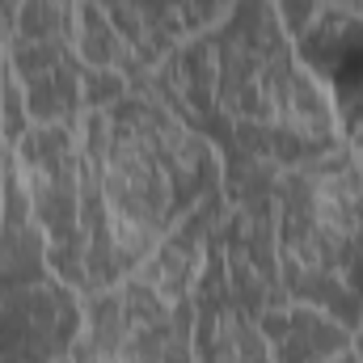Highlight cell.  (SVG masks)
Listing matches in <instances>:
<instances>
[{"label": "cell", "mask_w": 363, "mask_h": 363, "mask_svg": "<svg viewBox=\"0 0 363 363\" xmlns=\"http://www.w3.org/2000/svg\"><path fill=\"white\" fill-rule=\"evenodd\" d=\"M274 258L283 300L363 325V169L351 144L274 178Z\"/></svg>", "instance_id": "3"}, {"label": "cell", "mask_w": 363, "mask_h": 363, "mask_svg": "<svg viewBox=\"0 0 363 363\" xmlns=\"http://www.w3.org/2000/svg\"><path fill=\"white\" fill-rule=\"evenodd\" d=\"M81 148L127 274L224 186L216 148L148 85L85 110Z\"/></svg>", "instance_id": "2"}, {"label": "cell", "mask_w": 363, "mask_h": 363, "mask_svg": "<svg viewBox=\"0 0 363 363\" xmlns=\"http://www.w3.org/2000/svg\"><path fill=\"white\" fill-rule=\"evenodd\" d=\"M220 216H224V190L211 194L203 207H194L131 274L144 279L148 287H157L165 300H190V287L203 271V258H207V245H211Z\"/></svg>", "instance_id": "11"}, {"label": "cell", "mask_w": 363, "mask_h": 363, "mask_svg": "<svg viewBox=\"0 0 363 363\" xmlns=\"http://www.w3.org/2000/svg\"><path fill=\"white\" fill-rule=\"evenodd\" d=\"M190 308H194V363H274L258 330V317H250L228 296L211 258H203V271L190 287Z\"/></svg>", "instance_id": "10"}, {"label": "cell", "mask_w": 363, "mask_h": 363, "mask_svg": "<svg viewBox=\"0 0 363 363\" xmlns=\"http://www.w3.org/2000/svg\"><path fill=\"white\" fill-rule=\"evenodd\" d=\"M279 17L287 30L304 26L313 13H351V17H363V0H274Z\"/></svg>", "instance_id": "13"}, {"label": "cell", "mask_w": 363, "mask_h": 363, "mask_svg": "<svg viewBox=\"0 0 363 363\" xmlns=\"http://www.w3.org/2000/svg\"><path fill=\"white\" fill-rule=\"evenodd\" d=\"M93 4L123 43L140 55L144 68H157L182 43L216 26L237 0H85Z\"/></svg>", "instance_id": "9"}, {"label": "cell", "mask_w": 363, "mask_h": 363, "mask_svg": "<svg viewBox=\"0 0 363 363\" xmlns=\"http://www.w3.org/2000/svg\"><path fill=\"white\" fill-rule=\"evenodd\" d=\"M13 4H17V0H13Z\"/></svg>", "instance_id": "18"}, {"label": "cell", "mask_w": 363, "mask_h": 363, "mask_svg": "<svg viewBox=\"0 0 363 363\" xmlns=\"http://www.w3.org/2000/svg\"><path fill=\"white\" fill-rule=\"evenodd\" d=\"M258 330L267 338V351L274 363H330L334 355L351 351L355 334L334 321L330 313L321 308H308V304H274L258 317Z\"/></svg>", "instance_id": "12"}, {"label": "cell", "mask_w": 363, "mask_h": 363, "mask_svg": "<svg viewBox=\"0 0 363 363\" xmlns=\"http://www.w3.org/2000/svg\"><path fill=\"white\" fill-rule=\"evenodd\" d=\"M330 363H363V359L355 355V347H351V351H342V355H334Z\"/></svg>", "instance_id": "15"}, {"label": "cell", "mask_w": 363, "mask_h": 363, "mask_svg": "<svg viewBox=\"0 0 363 363\" xmlns=\"http://www.w3.org/2000/svg\"><path fill=\"white\" fill-rule=\"evenodd\" d=\"M85 321V296L47 262L13 157L0 165V363H64Z\"/></svg>", "instance_id": "4"}, {"label": "cell", "mask_w": 363, "mask_h": 363, "mask_svg": "<svg viewBox=\"0 0 363 363\" xmlns=\"http://www.w3.org/2000/svg\"><path fill=\"white\" fill-rule=\"evenodd\" d=\"M304 68L325 89L342 135L363 131V17L313 13L304 26L287 30Z\"/></svg>", "instance_id": "8"}, {"label": "cell", "mask_w": 363, "mask_h": 363, "mask_svg": "<svg viewBox=\"0 0 363 363\" xmlns=\"http://www.w3.org/2000/svg\"><path fill=\"white\" fill-rule=\"evenodd\" d=\"M148 89L216 148L224 199L271 190L283 169L347 144L274 0H237L152 68Z\"/></svg>", "instance_id": "1"}, {"label": "cell", "mask_w": 363, "mask_h": 363, "mask_svg": "<svg viewBox=\"0 0 363 363\" xmlns=\"http://www.w3.org/2000/svg\"><path fill=\"white\" fill-rule=\"evenodd\" d=\"M9 21H13V0H0V72H4V34H9ZM0 152L4 148V131H0Z\"/></svg>", "instance_id": "14"}, {"label": "cell", "mask_w": 363, "mask_h": 363, "mask_svg": "<svg viewBox=\"0 0 363 363\" xmlns=\"http://www.w3.org/2000/svg\"><path fill=\"white\" fill-rule=\"evenodd\" d=\"M359 169H363V161H359Z\"/></svg>", "instance_id": "16"}, {"label": "cell", "mask_w": 363, "mask_h": 363, "mask_svg": "<svg viewBox=\"0 0 363 363\" xmlns=\"http://www.w3.org/2000/svg\"><path fill=\"white\" fill-rule=\"evenodd\" d=\"M4 68L21 89L30 123H81L89 68L77 47V0H17Z\"/></svg>", "instance_id": "7"}, {"label": "cell", "mask_w": 363, "mask_h": 363, "mask_svg": "<svg viewBox=\"0 0 363 363\" xmlns=\"http://www.w3.org/2000/svg\"><path fill=\"white\" fill-rule=\"evenodd\" d=\"M72 363H194V308L127 274L85 296Z\"/></svg>", "instance_id": "5"}, {"label": "cell", "mask_w": 363, "mask_h": 363, "mask_svg": "<svg viewBox=\"0 0 363 363\" xmlns=\"http://www.w3.org/2000/svg\"><path fill=\"white\" fill-rule=\"evenodd\" d=\"M26 190L30 216L43 233L47 262L64 274L81 296L85 279V216H81V123H30L26 135L9 148Z\"/></svg>", "instance_id": "6"}, {"label": "cell", "mask_w": 363, "mask_h": 363, "mask_svg": "<svg viewBox=\"0 0 363 363\" xmlns=\"http://www.w3.org/2000/svg\"><path fill=\"white\" fill-rule=\"evenodd\" d=\"M64 363H72V359H64Z\"/></svg>", "instance_id": "17"}]
</instances>
